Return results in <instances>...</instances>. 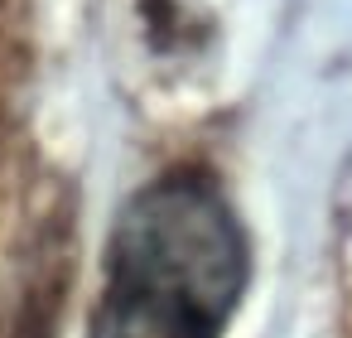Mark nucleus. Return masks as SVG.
I'll use <instances>...</instances> for the list:
<instances>
[{"mask_svg":"<svg viewBox=\"0 0 352 338\" xmlns=\"http://www.w3.org/2000/svg\"><path fill=\"white\" fill-rule=\"evenodd\" d=\"M246 285V242L203 179L140 189L107 251L92 338H217Z\"/></svg>","mask_w":352,"mask_h":338,"instance_id":"nucleus-1","label":"nucleus"}]
</instances>
